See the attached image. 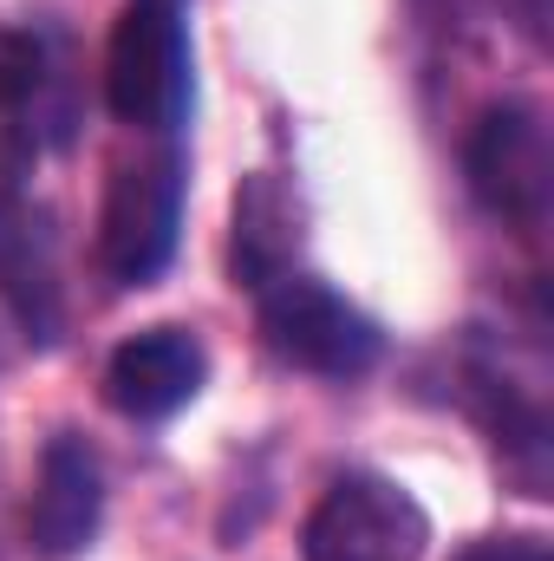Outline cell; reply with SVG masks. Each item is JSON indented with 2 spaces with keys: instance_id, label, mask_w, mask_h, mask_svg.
Returning <instances> with one entry per match:
<instances>
[{
  "instance_id": "6da1fadb",
  "label": "cell",
  "mask_w": 554,
  "mask_h": 561,
  "mask_svg": "<svg viewBox=\"0 0 554 561\" xmlns=\"http://www.w3.org/2000/svg\"><path fill=\"white\" fill-rule=\"evenodd\" d=\"M189 33L176 20V7H150L131 0L112 26V53H105V99L131 131H183L189 118Z\"/></svg>"
},
{
  "instance_id": "7a4b0ae2",
  "label": "cell",
  "mask_w": 554,
  "mask_h": 561,
  "mask_svg": "<svg viewBox=\"0 0 554 561\" xmlns=\"http://www.w3.org/2000/svg\"><path fill=\"white\" fill-rule=\"evenodd\" d=\"M176 229H183V150L163 144L138 163H118L99 216L105 275L118 287H150L176 255Z\"/></svg>"
},
{
  "instance_id": "3957f363",
  "label": "cell",
  "mask_w": 554,
  "mask_h": 561,
  "mask_svg": "<svg viewBox=\"0 0 554 561\" xmlns=\"http://www.w3.org/2000/svg\"><path fill=\"white\" fill-rule=\"evenodd\" d=\"M262 340L280 366L320 373V379H359L379 366V327L333 294L313 275H280L275 287H262Z\"/></svg>"
},
{
  "instance_id": "277c9868",
  "label": "cell",
  "mask_w": 554,
  "mask_h": 561,
  "mask_svg": "<svg viewBox=\"0 0 554 561\" xmlns=\"http://www.w3.org/2000/svg\"><path fill=\"white\" fill-rule=\"evenodd\" d=\"M300 542L307 561H417L430 549V516L385 477H339L313 503Z\"/></svg>"
},
{
  "instance_id": "5b68a950",
  "label": "cell",
  "mask_w": 554,
  "mask_h": 561,
  "mask_svg": "<svg viewBox=\"0 0 554 561\" xmlns=\"http://www.w3.org/2000/svg\"><path fill=\"white\" fill-rule=\"evenodd\" d=\"M470 190L489 216L503 222H542L554 203V144H549V118L535 105H489L470 131L463 150Z\"/></svg>"
},
{
  "instance_id": "8992f818",
  "label": "cell",
  "mask_w": 554,
  "mask_h": 561,
  "mask_svg": "<svg viewBox=\"0 0 554 561\" xmlns=\"http://www.w3.org/2000/svg\"><path fill=\"white\" fill-rule=\"evenodd\" d=\"M209 379V353L189 327H150V333H131L112 366H105V399L112 412L138 424H157L170 412H183Z\"/></svg>"
},
{
  "instance_id": "52a82bcc",
  "label": "cell",
  "mask_w": 554,
  "mask_h": 561,
  "mask_svg": "<svg viewBox=\"0 0 554 561\" xmlns=\"http://www.w3.org/2000/svg\"><path fill=\"white\" fill-rule=\"evenodd\" d=\"M99 510H105V490H99V457L85 437L59 431L39 457V477H33V503H26V549L39 561H72L79 549H92L99 536Z\"/></svg>"
},
{
  "instance_id": "ba28073f",
  "label": "cell",
  "mask_w": 554,
  "mask_h": 561,
  "mask_svg": "<svg viewBox=\"0 0 554 561\" xmlns=\"http://www.w3.org/2000/svg\"><path fill=\"white\" fill-rule=\"evenodd\" d=\"M0 294L13 307V320L26 327V340L53 346L59 340V262H53V229L46 216L7 209L0 216Z\"/></svg>"
},
{
  "instance_id": "9c48e42d",
  "label": "cell",
  "mask_w": 554,
  "mask_h": 561,
  "mask_svg": "<svg viewBox=\"0 0 554 561\" xmlns=\"http://www.w3.org/2000/svg\"><path fill=\"white\" fill-rule=\"evenodd\" d=\"M293 255H300V203L287 196V183L255 170L242 190H235V280L242 287H275L280 275H293Z\"/></svg>"
},
{
  "instance_id": "30bf717a",
  "label": "cell",
  "mask_w": 554,
  "mask_h": 561,
  "mask_svg": "<svg viewBox=\"0 0 554 561\" xmlns=\"http://www.w3.org/2000/svg\"><path fill=\"white\" fill-rule=\"evenodd\" d=\"M33 92H39V39L0 33V118L20 112Z\"/></svg>"
},
{
  "instance_id": "8fae6325",
  "label": "cell",
  "mask_w": 554,
  "mask_h": 561,
  "mask_svg": "<svg viewBox=\"0 0 554 561\" xmlns=\"http://www.w3.org/2000/svg\"><path fill=\"white\" fill-rule=\"evenodd\" d=\"M26 176H33V138L20 125H0V216L20 203Z\"/></svg>"
},
{
  "instance_id": "7c38bea8",
  "label": "cell",
  "mask_w": 554,
  "mask_h": 561,
  "mask_svg": "<svg viewBox=\"0 0 554 561\" xmlns=\"http://www.w3.org/2000/svg\"><path fill=\"white\" fill-rule=\"evenodd\" d=\"M463 561H554L549 542H535V536H503V542H476Z\"/></svg>"
},
{
  "instance_id": "4fadbf2b",
  "label": "cell",
  "mask_w": 554,
  "mask_h": 561,
  "mask_svg": "<svg viewBox=\"0 0 554 561\" xmlns=\"http://www.w3.org/2000/svg\"><path fill=\"white\" fill-rule=\"evenodd\" d=\"M150 7H183V0H150Z\"/></svg>"
}]
</instances>
